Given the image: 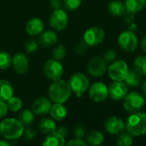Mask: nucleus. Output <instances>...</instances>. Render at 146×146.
I'll use <instances>...</instances> for the list:
<instances>
[{"mask_svg":"<svg viewBox=\"0 0 146 146\" xmlns=\"http://www.w3.org/2000/svg\"><path fill=\"white\" fill-rule=\"evenodd\" d=\"M25 48H26V50L27 51V53L33 54V53L36 52L38 48V42L35 39H28L26 42Z\"/></svg>","mask_w":146,"mask_h":146,"instance_id":"35","label":"nucleus"},{"mask_svg":"<svg viewBox=\"0 0 146 146\" xmlns=\"http://www.w3.org/2000/svg\"><path fill=\"white\" fill-rule=\"evenodd\" d=\"M123 21L127 25H129L133 22H134L135 17H134V14L129 13V12H126L123 15Z\"/></svg>","mask_w":146,"mask_h":146,"instance_id":"39","label":"nucleus"},{"mask_svg":"<svg viewBox=\"0 0 146 146\" xmlns=\"http://www.w3.org/2000/svg\"><path fill=\"white\" fill-rule=\"evenodd\" d=\"M107 62L103 57L94 56L87 64V71L93 77H100L107 71Z\"/></svg>","mask_w":146,"mask_h":146,"instance_id":"12","label":"nucleus"},{"mask_svg":"<svg viewBox=\"0 0 146 146\" xmlns=\"http://www.w3.org/2000/svg\"><path fill=\"white\" fill-rule=\"evenodd\" d=\"M124 82L127 87H137L141 83V75L139 74L134 69H129Z\"/></svg>","mask_w":146,"mask_h":146,"instance_id":"25","label":"nucleus"},{"mask_svg":"<svg viewBox=\"0 0 146 146\" xmlns=\"http://www.w3.org/2000/svg\"><path fill=\"white\" fill-rule=\"evenodd\" d=\"M86 140L90 145L98 146L104 143V134L100 131H92L87 135Z\"/></svg>","mask_w":146,"mask_h":146,"instance_id":"26","label":"nucleus"},{"mask_svg":"<svg viewBox=\"0 0 146 146\" xmlns=\"http://www.w3.org/2000/svg\"><path fill=\"white\" fill-rule=\"evenodd\" d=\"M125 129L133 137H139L146 134V114L134 112L127 117L125 122Z\"/></svg>","mask_w":146,"mask_h":146,"instance_id":"1","label":"nucleus"},{"mask_svg":"<svg viewBox=\"0 0 146 146\" xmlns=\"http://www.w3.org/2000/svg\"><path fill=\"white\" fill-rule=\"evenodd\" d=\"M38 129L44 134H49L56 131V124L55 120L50 118L42 119L38 123Z\"/></svg>","mask_w":146,"mask_h":146,"instance_id":"24","label":"nucleus"},{"mask_svg":"<svg viewBox=\"0 0 146 146\" xmlns=\"http://www.w3.org/2000/svg\"><path fill=\"white\" fill-rule=\"evenodd\" d=\"M39 43L44 47H50L56 44L57 42V35L53 31H45L40 33Z\"/></svg>","mask_w":146,"mask_h":146,"instance_id":"22","label":"nucleus"},{"mask_svg":"<svg viewBox=\"0 0 146 146\" xmlns=\"http://www.w3.org/2000/svg\"><path fill=\"white\" fill-rule=\"evenodd\" d=\"M110 78L114 81H124L129 68L127 62L123 60L113 62L107 68Z\"/></svg>","mask_w":146,"mask_h":146,"instance_id":"7","label":"nucleus"},{"mask_svg":"<svg viewBox=\"0 0 146 146\" xmlns=\"http://www.w3.org/2000/svg\"><path fill=\"white\" fill-rule=\"evenodd\" d=\"M103 58L106 62H113L117 58V52L114 49H108L104 51Z\"/></svg>","mask_w":146,"mask_h":146,"instance_id":"34","label":"nucleus"},{"mask_svg":"<svg viewBox=\"0 0 146 146\" xmlns=\"http://www.w3.org/2000/svg\"><path fill=\"white\" fill-rule=\"evenodd\" d=\"M104 129L111 135H119L125 130V122L121 118L113 115L105 121Z\"/></svg>","mask_w":146,"mask_h":146,"instance_id":"13","label":"nucleus"},{"mask_svg":"<svg viewBox=\"0 0 146 146\" xmlns=\"http://www.w3.org/2000/svg\"><path fill=\"white\" fill-rule=\"evenodd\" d=\"M89 96L95 103L104 102L109 98V87L103 82H96L91 86Z\"/></svg>","mask_w":146,"mask_h":146,"instance_id":"10","label":"nucleus"},{"mask_svg":"<svg viewBox=\"0 0 146 146\" xmlns=\"http://www.w3.org/2000/svg\"><path fill=\"white\" fill-rule=\"evenodd\" d=\"M8 106L5 101L0 100V118L4 117L8 113Z\"/></svg>","mask_w":146,"mask_h":146,"instance_id":"40","label":"nucleus"},{"mask_svg":"<svg viewBox=\"0 0 146 146\" xmlns=\"http://www.w3.org/2000/svg\"><path fill=\"white\" fill-rule=\"evenodd\" d=\"M68 84L72 92L75 93L78 98H80L89 88V80L82 73H75L69 78Z\"/></svg>","mask_w":146,"mask_h":146,"instance_id":"5","label":"nucleus"},{"mask_svg":"<svg viewBox=\"0 0 146 146\" xmlns=\"http://www.w3.org/2000/svg\"><path fill=\"white\" fill-rule=\"evenodd\" d=\"M44 74L50 80H58L63 74V67L60 63V61L56 59L48 60L44 66Z\"/></svg>","mask_w":146,"mask_h":146,"instance_id":"8","label":"nucleus"},{"mask_svg":"<svg viewBox=\"0 0 146 146\" xmlns=\"http://www.w3.org/2000/svg\"><path fill=\"white\" fill-rule=\"evenodd\" d=\"M8 109L12 112H18L22 108V101L21 98L15 96H12L7 100Z\"/></svg>","mask_w":146,"mask_h":146,"instance_id":"29","label":"nucleus"},{"mask_svg":"<svg viewBox=\"0 0 146 146\" xmlns=\"http://www.w3.org/2000/svg\"><path fill=\"white\" fill-rule=\"evenodd\" d=\"M128 93V87L124 81H114L109 87V97L115 101L123 100Z\"/></svg>","mask_w":146,"mask_h":146,"instance_id":"14","label":"nucleus"},{"mask_svg":"<svg viewBox=\"0 0 146 146\" xmlns=\"http://www.w3.org/2000/svg\"><path fill=\"white\" fill-rule=\"evenodd\" d=\"M108 9L109 12L114 16H122L127 12L125 3L120 0H114L110 2L108 4Z\"/></svg>","mask_w":146,"mask_h":146,"instance_id":"20","label":"nucleus"},{"mask_svg":"<svg viewBox=\"0 0 146 146\" xmlns=\"http://www.w3.org/2000/svg\"><path fill=\"white\" fill-rule=\"evenodd\" d=\"M56 132H57L59 134H61L62 137H64V138H66L67 135H68V128H67L66 127H64V126H62V127H60L58 129H56Z\"/></svg>","mask_w":146,"mask_h":146,"instance_id":"43","label":"nucleus"},{"mask_svg":"<svg viewBox=\"0 0 146 146\" xmlns=\"http://www.w3.org/2000/svg\"><path fill=\"white\" fill-rule=\"evenodd\" d=\"M141 91H142V93L146 96V80L141 85Z\"/></svg>","mask_w":146,"mask_h":146,"instance_id":"46","label":"nucleus"},{"mask_svg":"<svg viewBox=\"0 0 146 146\" xmlns=\"http://www.w3.org/2000/svg\"><path fill=\"white\" fill-rule=\"evenodd\" d=\"M105 38V32L98 27H92L86 30L83 35V40L88 46H97L103 43Z\"/></svg>","mask_w":146,"mask_h":146,"instance_id":"9","label":"nucleus"},{"mask_svg":"<svg viewBox=\"0 0 146 146\" xmlns=\"http://www.w3.org/2000/svg\"><path fill=\"white\" fill-rule=\"evenodd\" d=\"M43 146H63L65 145V138L59 134L56 131L47 134Z\"/></svg>","mask_w":146,"mask_h":146,"instance_id":"18","label":"nucleus"},{"mask_svg":"<svg viewBox=\"0 0 146 146\" xmlns=\"http://www.w3.org/2000/svg\"><path fill=\"white\" fill-rule=\"evenodd\" d=\"M82 3V0H64L63 4L66 9L69 11L75 10L80 7Z\"/></svg>","mask_w":146,"mask_h":146,"instance_id":"33","label":"nucleus"},{"mask_svg":"<svg viewBox=\"0 0 146 146\" xmlns=\"http://www.w3.org/2000/svg\"><path fill=\"white\" fill-rule=\"evenodd\" d=\"M133 69L141 76H146V56H139L135 58Z\"/></svg>","mask_w":146,"mask_h":146,"instance_id":"27","label":"nucleus"},{"mask_svg":"<svg viewBox=\"0 0 146 146\" xmlns=\"http://www.w3.org/2000/svg\"><path fill=\"white\" fill-rule=\"evenodd\" d=\"M51 108V103L50 101L44 98H38L36 100L33 101L32 104V111L33 112L34 115H44L50 113Z\"/></svg>","mask_w":146,"mask_h":146,"instance_id":"15","label":"nucleus"},{"mask_svg":"<svg viewBox=\"0 0 146 146\" xmlns=\"http://www.w3.org/2000/svg\"><path fill=\"white\" fill-rule=\"evenodd\" d=\"M117 41L120 48L127 53L133 52L137 49L139 44V39L135 33L129 30L122 32L119 35Z\"/></svg>","mask_w":146,"mask_h":146,"instance_id":"6","label":"nucleus"},{"mask_svg":"<svg viewBox=\"0 0 146 146\" xmlns=\"http://www.w3.org/2000/svg\"><path fill=\"white\" fill-rule=\"evenodd\" d=\"M66 48L63 44H59L57 46H56L53 50H52V56L54 59L57 60V61H61L62 59H64L65 56H66Z\"/></svg>","mask_w":146,"mask_h":146,"instance_id":"32","label":"nucleus"},{"mask_svg":"<svg viewBox=\"0 0 146 146\" xmlns=\"http://www.w3.org/2000/svg\"><path fill=\"white\" fill-rule=\"evenodd\" d=\"M24 125L16 119L7 118L0 122V134L9 140H15L22 136Z\"/></svg>","mask_w":146,"mask_h":146,"instance_id":"3","label":"nucleus"},{"mask_svg":"<svg viewBox=\"0 0 146 146\" xmlns=\"http://www.w3.org/2000/svg\"><path fill=\"white\" fill-rule=\"evenodd\" d=\"M133 144V136L129 133H120V136L117 139L116 145L118 146H130Z\"/></svg>","mask_w":146,"mask_h":146,"instance_id":"31","label":"nucleus"},{"mask_svg":"<svg viewBox=\"0 0 146 146\" xmlns=\"http://www.w3.org/2000/svg\"><path fill=\"white\" fill-rule=\"evenodd\" d=\"M68 23V18L66 11L62 9H54L50 16V24L56 31L64 30Z\"/></svg>","mask_w":146,"mask_h":146,"instance_id":"11","label":"nucleus"},{"mask_svg":"<svg viewBox=\"0 0 146 146\" xmlns=\"http://www.w3.org/2000/svg\"><path fill=\"white\" fill-rule=\"evenodd\" d=\"M50 6L53 9H61L63 4V0H50Z\"/></svg>","mask_w":146,"mask_h":146,"instance_id":"42","label":"nucleus"},{"mask_svg":"<svg viewBox=\"0 0 146 146\" xmlns=\"http://www.w3.org/2000/svg\"><path fill=\"white\" fill-rule=\"evenodd\" d=\"M15 71L18 74H25L29 68V61L23 53H17L12 58V63Z\"/></svg>","mask_w":146,"mask_h":146,"instance_id":"16","label":"nucleus"},{"mask_svg":"<svg viewBox=\"0 0 146 146\" xmlns=\"http://www.w3.org/2000/svg\"><path fill=\"white\" fill-rule=\"evenodd\" d=\"M137 28H138V26H137V24L135 22H133V23H131V24L128 25V30L131 31V32L135 33L136 30H137Z\"/></svg>","mask_w":146,"mask_h":146,"instance_id":"44","label":"nucleus"},{"mask_svg":"<svg viewBox=\"0 0 146 146\" xmlns=\"http://www.w3.org/2000/svg\"><path fill=\"white\" fill-rule=\"evenodd\" d=\"M44 25L42 20L39 18H33L29 20L26 25V31L31 36H36L40 34L44 30Z\"/></svg>","mask_w":146,"mask_h":146,"instance_id":"17","label":"nucleus"},{"mask_svg":"<svg viewBox=\"0 0 146 146\" xmlns=\"http://www.w3.org/2000/svg\"><path fill=\"white\" fill-rule=\"evenodd\" d=\"M14 94V87L12 84L6 80H0V100L7 101Z\"/></svg>","mask_w":146,"mask_h":146,"instance_id":"21","label":"nucleus"},{"mask_svg":"<svg viewBox=\"0 0 146 146\" xmlns=\"http://www.w3.org/2000/svg\"><path fill=\"white\" fill-rule=\"evenodd\" d=\"M141 49L145 53H146V35L143 38L141 41Z\"/></svg>","mask_w":146,"mask_h":146,"instance_id":"45","label":"nucleus"},{"mask_svg":"<svg viewBox=\"0 0 146 146\" xmlns=\"http://www.w3.org/2000/svg\"><path fill=\"white\" fill-rule=\"evenodd\" d=\"M50 114L52 119L55 121H62L67 116V109L63 104L55 103L53 105H51Z\"/></svg>","mask_w":146,"mask_h":146,"instance_id":"19","label":"nucleus"},{"mask_svg":"<svg viewBox=\"0 0 146 146\" xmlns=\"http://www.w3.org/2000/svg\"><path fill=\"white\" fill-rule=\"evenodd\" d=\"M72 90L68 82L58 80L54 81L48 89V97L53 103L64 104L70 98Z\"/></svg>","mask_w":146,"mask_h":146,"instance_id":"2","label":"nucleus"},{"mask_svg":"<svg viewBox=\"0 0 146 146\" xmlns=\"http://www.w3.org/2000/svg\"><path fill=\"white\" fill-rule=\"evenodd\" d=\"M12 63V57L4 50H0V69L5 70L10 67Z\"/></svg>","mask_w":146,"mask_h":146,"instance_id":"30","label":"nucleus"},{"mask_svg":"<svg viewBox=\"0 0 146 146\" xmlns=\"http://www.w3.org/2000/svg\"><path fill=\"white\" fill-rule=\"evenodd\" d=\"M127 12L136 14L140 12L146 5V0H125Z\"/></svg>","mask_w":146,"mask_h":146,"instance_id":"23","label":"nucleus"},{"mask_svg":"<svg viewBox=\"0 0 146 146\" xmlns=\"http://www.w3.org/2000/svg\"><path fill=\"white\" fill-rule=\"evenodd\" d=\"M145 104V97L138 92H133L127 93L123 99V108L126 111L131 113L140 111Z\"/></svg>","mask_w":146,"mask_h":146,"instance_id":"4","label":"nucleus"},{"mask_svg":"<svg viewBox=\"0 0 146 146\" xmlns=\"http://www.w3.org/2000/svg\"><path fill=\"white\" fill-rule=\"evenodd\" d=\"M22 135L24 136V138L26 139L32 140V139H33L36 137L37 132L34 129L31 128V127H27V128H24V131H23V134Z\"/></svg>","mask_w":146,"mask_h":146,"instance_id":"38","label":"nucleus"},{"mask_svg":"<svg viewBox=\"0 0 146 146\" xmlns=\"http://www.w3.org/2000/svg\"><path fill=\"white\" fill-rule=\"evenodd\" d=\"M9 144L5 140H0V146H9Z\"/></svg>","mask_w":146,"mask_h":146,"instance_id":"47","label":"nucleus"},{"mask_svg":"<svg viewBox=\"0 0 146 146\" xmlns=\"http://www.w3.org/2000/svg\"><path fill=\"white\" fill-rule=\"evenodd\" d=\"M67 145L69 146H86V143L84 140H82L81 139L76 138L74 139L70 140Z\"/></svg>","mask_w":146,"mask_h":146,"instance_id":"41","label":"nucleus"},{"mask_svg":"<svg viewBox=\"0 0 146 146\" xmlns=\"http://www.w3.org/2000/svg\"><path fill=\"white\" fill-rule=\"evenodd\" d=\"M87 47H88V44L84 41V40H81L80 42L77 43V44L75 45L74 47V51L79 54V55H81V54H84L86 50H87Z\"/></svg>","mask_w":146,"mask_h":146,"instance_id":"37","label":"nucleus"},{"mask_svg":"<svg viewBox=\"0 0 146 146\" xmlns=\"http://www.w3.org/2000/svg\"><path fill=\"white\" fill-rule=\"evenodd\" d=\"M24 126L29 127L34 121V114L29 110H24L20 115L18 119Z\"/></svg>","mask_w":146,"mask_h":146,"instance_id":"28","label":"nucleus"},{"mask_svg":"<svg viewBox=\"0 0 146 146\" xmlns=\"http://www.w3.org/2000/svg\"><path fill=\"white\" fill-rule=\"evenodd\" d=\"M74 135L78 139H82L86 135V127L82 124H77L74 129Z\"/></svg>","mask_w":146,"mask_h":146,"instance_id":"36","label":"nucleus"}]
</instances>
